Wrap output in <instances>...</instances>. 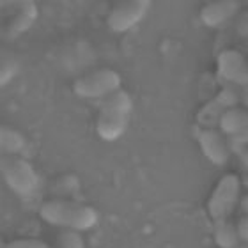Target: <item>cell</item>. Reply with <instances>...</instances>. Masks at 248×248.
Returning a JSON list of instances; mask_svg holds the SVG:
<instances>
[{
  "mask_svg": "<svg viewBox=\"0 0 248 248\" xmlns=\"http://www.w3.org/2000/svg\"><path fill=\"white\" fill-rule=\"evenodd\" d=\"M39 217L50 225L66 229V231H89L98 223V211L91 206L78 204L73 201H55L43 202L39 207Z\"/></svg>",
  "mask_w": 248,
  "mask_h": 248,
  "instance_id": "cell-1",
  "label": "cell"
},
{
  "mask_svg": "<svg viewBox=\"0 0 248 248\" xmlns=\"http://www.w3.org/2000/svg\"><path fill=\"white\" fill-rule=\"evenodd\" d=\"M131 112H133V99L123 89L105 98L96 119V133L99 139L105 142L119 140L128 128Z\"/></svg>",
  "mask_w": 248,
  "mask_h": 248,
  "instance_id": "cell-2",
  "label": "cell"
},
{
  "mask_svg": "<svg viewBox=\"0 0 248 248\" xmlns=\"http://www.w3.org/2000/svg\"><path fill=\"white\" fill-rule=\"evenodd\" d=\"M239 191H241V183H239V177L232 172L225 174L217 183L206 204L207 215L213 220V223L231 220L239 202Z\"/></svg>",
  "mask_w": 248,
  "mask_h": 248,
  "instance_id": "cell-3",
  "label": "cell"
},
{
  "mask_svg": "<svg viewBox=\"0 0 248 248\" xmlns=\"http://www.w3.org/2000/svg\"><path fill=\"white\" fill-rule=\"evenodd\" d=\"M121 89V75L115 69L103 67L96 69L93 73H87L75 80L73 83V93L78 98L85 99H98V98H108L114 93Z\"/></svg>",
  "mask_w": 248,
  "mask_h": 248,
  "instance_id": "cell-4",
  "label": "cell"
},
{
  "mask_svg": "<svg viewBox=\"0 0 248 248\" xmlns=\"http://www.w3.org/2000/svg\"><path fill=\"white\" fill-rule=\"evenodd\" d=\"M0 170H2L4 183L15 191L16 195H31L39 185V177H37L34 167L18 156H2Z\"/></svg>",
  "mask_w": 248,
  "mask_h": 248,
  "instance_id": "cell-5",
  "label": "cell"
},
{
  "mask_svg": "<svg viewBox=\"0 0 248 248\" xmlns=\"http://www.w3.org/2000/svg\"><path fill=\"white\" fill-rule=\"evenodd\" d=\"M151 9L149 0H124L117 2L108 13L107 23L110 31L114 32H128L135 25H139L144 20L145 15Z\"/></svg>",
  "mask_w": 248,
  "mask_h": 248,
  "instance_id": "cell-6",
  "label": "cell"
},
{
  "mask_svg": "<svg viewBox=\"0 0 248 248\" xmlns=\"http://www.w3.org/2000/svg\"><path fill=\"white\" fill-rule=\"evenodd\" d=\"M197 142L201 145L202 155L211 161L213 165L222 167L231 158V147H229L227 137L213 128H197Z\"/></svg>",
  "mask_w": 248,
  "mask_h": 248,
  "instance_id": "cell-7",
  "label": "cell"
},
{
  "mask_svg": "<svg viewBox=\"0 0 248 248\" xmlns=\"http://www.w3.org/2000/svg\"><path fill=\"white\" fill-rule=\"evenodd\" d=\"M217 71L223 80L248 87V59L238 50H223L217 57Z\"/></svg>",
  "mask_w": 248,
  "mask_h": 248,
  "instance_id": "cell-8",
  "label": "cell"
},
{
  "mask_svg": "<svg viewBox=\"0 0 248 248\" xmlns=\"http://www.w3.org/2000/svg\"><path fill=\"white\" fill-rule=\"evenodd\" d=\"M239 11H241V4L238 0H215V2H207L206 5H202L199 18L202 25L218 29L229 23L234 16H238Z\"/></svg>",
  "mask_w": 248,
  "mask_h": 248,
  "instance_id": "cell-9",
  "label": "cell"
},
{
  "mask_svg": "<svg viewBox=\"0 0 248 248\" xmlns=\"http://www.w3.org/2000/svg\"><path fill=\"white\" fill-rule=\"evenodd\" d=\"M220 131L229 142L248 145V110L241 107L229 108L220 117Z\"/></svg>",
  "mask_w": 248,
  "mask_h": 248,
  "instance_id": "cell-10",
  "label": "cell"
},
{
  "mask_svg": "<svg viewBox=\"0 0 248 248\" xmlns=\"http://www.w3.org/2000/svg\"><path fill=\"white\" fill-rule=\"evenodd\" d=\"M37 16H39V9H37L36 2L27 0L21 4V9L16 13L9 20V23L4 29V37L5 39H16L21 34H25L34 23H36Z\"/></svg>",
  "mask_w": 248,
  "mask_h": 248,
  "instance_id": "cell-11",
  "label": "cell"
},
{
  "mask_svg": "<svg viewBox=\"0 0 248 248\" xmlns=\"http://www.w3.org/2000/svg\"><path fill=\"white\" fill-rule=\"evenodd\" d=\"M213 239L218 248H236L241 241L236 223L231 220L213 223Z\"/></svg>",
  "mask_w": 248,
  "mask_h": 248,
  "instance_id": "cell-12",
  "label": "cell"
},
{
  "mask_svg": "<svg viewBox=\"0 0 248 248\" xmlns=\"http://www.w3.org/2000/svg\"><path fill=\"white\" fill-rule=\"evenodd\" d=\"M25 137L21 131L9 126H0V147L4 156H16L25 149Z\"/></svg>",
  "mask_w": 248,
  "mask_h": 248,
  "instance_id": "cell-13",
  "label": "cell"
},
{
  "mask_svg": "<svg viewBox=\"0 0 248 248\" xmlns=\"http://www.w3.org/2000/svg\"><path fill=\"white\" fill-rule=\"evenodd\" d=\"M21 69V61L16 57L15 53L11 52H2V59H0V85L5 87L7 83H11L16 78V75Z\"/></svg>",
  "mask_w": 248,
  "mask_h": 248,
  "instance_id": "cell-14",
  "label": "cell"
},
{
  "mask_svg": "<svg viewBox=\"0 0 248 248\" xmlns=\"http://www.w3.org/2000/svg\"><path fill=\"white\" fill-rule=\"evenodd\" d=\"M59 248H85L82 234L77 231H64L59 236Z\"/></svg>",
  "mask_w": 248,
  "mask_h": 248,
  "instance_id": "cell-15",
  "label": "cell"
},
{
  "mask_svg": "<svg viewBox=\"0 0 248 248\" xmlns=\"http://www.w3.org/2000/svg\"><path fill=\"white\" fill-rule=\"evenodd\" d=\"M4 248H50V247L45 241H41V239L23 238V239H15V241L4 245Z\"/></svg>",
  "mask_w": 248,
  "mask_h": 248,
  "instance_id": "cell-16",
  "label": "cell"
},
{
  "mask_svg": "<svg viewBox=\"0 0 248 248\" xmlns=\"http://www.w3.org/2000/svg\"><path fill=\"white\" fill-rule=\"evenodd\" d=\"M229 147H231V153L238 156L239 161L243 163V167L248 170V145L245 144H232V142H229Z\"/></svg>",
  "mask_w": 248,
  "mask_h": 248,
  "instance_id": "cell-17",
  "label": "cell"
},
{
  "mask_svg": "<svg viewBox=\"0 0 248 248\" xmlns=\"http://www.w3.org/2000/svg\"><path fill=\"white\" fill-rule=\"evenodd\" d=\"M236 32H238L239 37L248 39V11L239 15L238 21H236Z\"/></svg>",
  "mask_w": 248,
  "mask_h": 248,
  "instance_id": "cell-18",
  "label": "cell"
},
{
  "mask_svg": "<svg viewBox=\"0 0 248 248\" xmlns=\"http://www.w3.org/2000/svg\"><path fill=\"white\" fill-rule=\"evenodd\" d=\"M236 229H238L239 239H241L243 243H248V215L239 218L238 223H236Z\"/></svg>",
  "mask_w": 248,
  "mask_h": 248,
  "instance_id": "cell-19",
  "label": "cell"
},
{
  "mask_svg": "<svg viewBox=\"0 0 248 248\" xmlns=\"http://www.w3.org/2000/svg\"><path fill=\"white\" fill-rule=\"evenodd\" d=\"M239 206H241V209H243L245 215H248V195H245L241 201H239Z\"/></svg>",
  "mask_w": 248,
  "mask_h": 248,
  "instance_id": "cell-20",
  "label": "cell"
},
{
  "mask_svg": "<svg viewBox=\"0 0 248 248\" xmlns=\"http://www.w3.org/2000/svg\"><path fill=\"white\" fill-rule=\"evenodd\" d=\"M241 99H243L245 107H247V110H248V87H245V89H243V94H241Z\"/></svg>",
  "mask_w": 248,
  "mask_h": 248,
  "instance_id": "cell-21",
  "label": "cell"
},
{
  "mask_svg": "<svg viewBox=\"0 0 248 248\" xmlns=\"http://www.w3.org/2000/svg\"><path fill=\"white\" fill-rule=\"evenodd\" d=\"M236 248H248V243H239Z\"/></svg>",
  "mask_w": 248,
  "mask_h": 248,
  "instance_id": "cell-22",
  "label": "cell"
}]
</instances>
